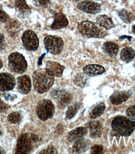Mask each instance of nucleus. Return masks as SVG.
Returning <instances> with one entry per match:
<instances>
[{"mask_svg": "<svg viewBox=\"0 0 135 154\" xmlns=\"http://www.w3.org/2000/svg\"><path fill=\"white\" fill-rule=\"evenodd\" d=\"M58 152L56 150V149L51 145V146H49L46 149L42 150L41 152H39V153H57Z\"/></svg>", "mask_w": 135, "mask_h": 154, "instance_id": "obj_34", "label": "nucleus"}, {"mask_svg": "<svg viewBox=\"0 0 135 154\" xmlns=\"http://www.w3.org/2000/svg\"><path fill=\"white\" fill-rule=\"evenodd\" d=\"M96 23L105 29H110L115 27V24L112 19L107 15H99L96 18Z\"/></svg>", "mask_w": 135, "mask_h": 154, "instance_id": "obj_20", "label": "nucleus"}, {"mask_svg": "<svg viewBox=\"0 0 135 154\" xmlns=\"http://www.w3.org/2000/svg\"><path fill=\"white\" fill-rule=\"evenodd\" d=\"M8 108H9V106L0 99V111H1V112H4V111L6 110Z\"/></svg>", "mask_w": 135, "mask_h": 154, "instance_id": "obj_37", "label": "nucleus"}, {"mask_svg": "<svg viewBox=\"0 0 135 154\" xmlns=\"http://www.w3.org/2000/svg\"><path fill=\"white\" fill-rule=\"evenodd\" d=\"M80 107H81V104L80 103H76L70 106L66 112V118L68 119H72L78 112L79 109H80Z\"/></svg>", "mask_w": 135, "mask_h": 154, "instance_id": "obj_27", "label": "nucleus"}, {"mask_svg": "<svg viewBox=\"0 0 135 154\" xmlns=\"http://www.w3.org/2000/svg\"><path fill=\"white\" fill-rule=\"evenodd\" d=\"M3 67V62L1 59H0V69Z\"/></svg>", "mask_w": 135, "mask_h": 154, "instance_id": "obj_42", "label": "nucleus"}, {"mask_svg": "<svg viewBox=\"0 0 135 154\" xmlns=\"http://www.w3.org/2000/svg\"><path fill=\"white\" fill-rule=\"evenodd\" d=\"M46 68L52 72L55 76L61 77L64 69V66L58 63L49 61L46 63Z\"/></svg>", "mask_w": 135, "mask_h": 154, "instance_id": "obj_16", "label": "nucleus"}, {"mask_svg": "<svg viewBox=\"0 0 135 154\" xmlns=\"http://www.w3.org/2000/svg\"><path fill=\"white\" fill-rule=\"evenodd\" d=\"M134 67H135V65H134Z\"/></svg>", "mask_w": 135, "mask_h": 154, "instance_id": "obj_46", "label": "nucleus"}, {"mask_svg": "<svg viewBox=\"0 0 135 154\" xmlns=\"http://www.w3.org/2000/svg\"><path fill=\"white\" fill-rule=\"evenodd\" d=\"M33 84L37 92L43 94L53 85L55 75L48 69H39L33 74Z\"/></svg>", "mask_w": 135, "mask_h": 154, "instance_id": "obj_1", "label": "nucleus"}, {"mask_svg": "<svg viewBox=\"0 0 135 154\" xmlns=\"http://www.w3.org/2000/svg\"><path fill=\"white\" fill-rule=\"evenodd\" d=\"M135 57V50L130 47L123 48L120 54V58L123 61L128 63L131 62Z\"/></svg>", "mask_w": 135, "mask_h": 154, "instance_id": "obj_22", "label": "nucleus"}, {"mask_svg": "<svg viewBox=\"0 0 135 154\" xmlns=\"http://www.w3.org/2000/svg\"><path fill=\"white\" fill-rule=\"evenodd\" d=\"M88 132V129L86 127H78L71 131L68 135V140L70 142H74L78 139L83 138Z\"/></svg>", "mask_w": 135, "mask_h": 154, "instance_id": "obj_19", "label": "nucleus"}, {"mask_svg": "<svg viewBox=\"0 0 135 154\" xmlns=\"http://www.w3.org/2000/svg\"><path fill=\"white\" fill-rule=\"evenodd\" d=\"M78 9L83 12L90 14H97L101 11V5L92 1H83L77 5Z\"/></svg>", "mask_w": 135, "mask_h": 154, "instance_id": "obj_10", "label": "nucleus"}, {"mask_svg": "<svg viewBox=\"0 0 135 154\" xmlns=\"http://www.w3.org/2000/svg\"><path fill=\"white\" fill-rule=\"evenodd\" d=\"M16 84L14 76L8 73L0 74V91L5 92L12 90Z\"/></svg>", "mask_w": 135, "mask_h": 154, "instance_id": "obj_9", "label": "nucleus"}, {"mask_svg": "<svg viewBox=\"0 0 135 154\" xmlns=\"http://www.w3.org/2000/svg\"><path fill=\"white\" fill-rule=\"evenodd\" d=\"M44 43L48 52L54 55L60 54L63 49L64 42L61 38L49 35L45 38Z\"/></svg>", "mask_w": 135, "mask_h": 154, "instance_id": "obj_6", "label": "nucleus"}, {"mask_svg": "<svg viewBox=\"0 0 135 154\" xmlns=\"http://www.w3.org/2000/svg\"><path fill=\"white\" fill-rule=\"evenodd\" d=\"M21 40L24 47L28 51H36L39 46V39L36 34L31 30L25 31L22 35Z\"/></svg>", "mask_w": 135, "mask_h": 154, "instance_id": "obj_7", "label": "nucleus"}, {"mask_svg": "<svg viewBox=\"0 0 135 154\" xmlns=\"http://www.w3.org/2000/svg\"><path fill=\"white\" fill-rule=\"evenodd\" d=\"M111 127L117 134L129 136L135 129V121L126 117L118 116L113 119Z\"/></svg>", "mask_w": 135, "mask_h": 154, "instance_id": "obj_3", "label": "nucleus"}, {"mask_svg": "<svg viewBox=\"0 0 135 154\" xmlns=\"http://www.w3.org/2000/svg\"><path fill=\"white\" fill-rule=\"evenodd\" d=\"M46 55V54H43V55H42L40 57H39V61H38V65H41V64H42V59H43V58L45 57V56Z\"/></svg>", "mask_w": 135, "mask_h": 154, "instance_id": "obj_38", "label": "nucleus"}, {"mask_svg": "<svg viewBox=\"0 0 135 154\" xmlns=\"http://www.w3.org/2000/svg\"><path fill=\"white\" fill-rule=\"evenodd\" d=\"M6 47L5 37L2 34H0V51L3 50Z\"/></svg>", "mask_w": 135, "mask_h": 154, "instance_id": "obj_36", "label": "nucleus"}, {"mask_svg": "<svg viewBox=\"0 0 135 154\" xmlns=\"http://www.w3.org/2000/svg\"><path fill=\"white\" fill-rule=\"evenodd\" d=\"M68 25V21L66 16L61 13H58L55 14V20L52 25L51 26V28L53 30L60 29Z\"/></svg>", "mask_w": 135, "mask_h": 154, "instance_id": "obj_14", "label": "nucleus"}, {"mask_svg": "<svg viewBox=\"0 0 135 154\" xmlns=\"http://www.w3.org/2000/svg\"><path fill=\"white\" fill-rule=\"evenodd\" d=\"M131 96V92L116 91L111 96L109 100L113 105H119L127 100Z\"/></svg>", "mask_w": 135, "mask_h": 154, "instance_id": "obj_12", "label": "nucleus"}, {"mask_svg": "<svg viewBox=\"0 0 135 154\" xmlns=\"http://www.w3.org/2000/svg\"><path fill=\"white\" fill-rule=\"evenodd\" d=\"M66 92V91L64 89H56L52 91V96L53 98L55 99H60L64 94Z\"/></svg>", "mask_w": 135, "mask_h": 154, "instance_id": "obj_30", "label": "nucleus"}, {"mask_svg": "<svg viewBox=\"0 0 135 154\" xmlns=\"http://www.w3.org/2000/svg\"><path fill=\"white\" fill-rule=\"evenodd\" d=\"M35 143L32 139L31 134H22L17 142L16 153H28L33 148V143Z\"/></svg>", "mask_w": 135, "mask_h": 154, "instance_id": "obj_8", "label": "nucleus"}, {"mask_svg": "<svg viewBox=\"0 0 135 154\" xmlns=\"http://www.w3.org/2000/svg\"><path fill=\"white\" fill-rule=\"evenodd\" d=\"M35 5L39 7L48 8L51 6L50 0H33Z\"/></svg>", "mask_w": 135, "mask_h": 154, "instance_id": "obj_31", "label": "nucleus"}, {"mask_svg": "<svg viewBox=\"0 0 135 154\" xmlns=\"http://www.w3.org/2000/svg\"><path fill=\"white\" fill-rule=\"evenodd\" d=\"M132 31H133V32L135 35V25H134L132 27Z\"/></svg>", "mask_w": 135, "mask_h": 154, "instance_id": "obj_41", "label": "nucleus"}, {"mask_svg": "<svg viewBox=\"0 0 135 154\" xmlns=\"http://www.w3.org/2000/svg\"><path fill=\"white\" fill-rule=\"evenodd\" d=\"M14 7L18 16L22 18L28 16L31 13V8L27 5L25 0H16Z\"/></svg>", "mask_w": 135, "mask_h": 154, "instance_id": "obj_13", "label": "nucleus"}, {"mask_svg": "<svg viewBox=\"0 0 135 154\" xmlns=\"http://www.w3.org/2000/svg\"><path fill=\"white\" fill-rule=\"evenodd\" d=\"M87 79H88V78L85 75V74L80 73L74 77V82L76 85H77V86L80 88H83L86 83Z\"/></svg>", "mask_w": 135, "mask_h": 154, "instance_id": "obj_28", "label": "nucleus"}, {"mask_svg": "<svg viewBox=\"0 0 135 154\" xmlns=\"http://www.w3.org/2000/svg\"><path fill=\"white\" fill-rule=\"evenodd\" d=\"M105 110V104L103 102H99L95 105L91 109L89 112L90 119H95L101 116L104 112Z\"/></svg>", "mask_w": 135, "mask_h": 154, "instance_id": "obj_23", "label": "nucleus"}, {"mask_svg": "<svg viewBox=\"0 0 135 154\" xmlns=\"http://www.w3.org/2000/svg\"><path fill=\"white\" fill-rule=\"evenodd\" d=\"M21 115L18 112H14L11 113L8 116V121L13 124H18L21 121Z\"/></svg>", "mask_w": 135, "mask_h": 154, "instance_id": "obj_29", "label": "nucleus"}, {"mask_svg": "<svg viewBox=\"0 0 135 154\" xmlns=\"http://www.w3.org/2000/svg\"><path fill=\"white\" fill-rule=\"evenodd\" d=\"M90 142L84 139H80L75 140L73 146V152L76 153H81L86 152L89 147Z\"/></svg>", "mask_w": 135, "mask_h": 154, "instance_id": "obj_17", "label": "nucleus"}, {"mask_svg": "<svg viewBox=\"0 0 135 154\" xmlns=\"http://www.w3.org/2000/svg\"><path fill=\"white\" fill-rule=\"evenodd\" d=\"M103 50L109 56L115 57L118 52V46L113 42H106L103 45Z\"/></svg>", "mask_w": 135, "mask_h": 154, "instance_id": "obj_21", "label": "nucleus"}, {"mask_svg": "<svg viewBox=\"0 0 135 154\" xmlns=\"http://www.w3.org/2000/svg\"><path fill=\"white\" fill-rule=\"evenodd\" d=\"M2 132H1V131H0V135H2Z\"/></svg>", "mask_w": 135, "mask_h": 154, "instance_id": "obj_44", "label": "nucleus"}, {"mask_svg": "<svg viewBox=\"0 0 135 154\" xmlns=\"http://www.w3.org/2000/svg\"><path fill=\"white\" fill-rule=\"evenodd\" d=\"M18 82V90L23 94H27L31 90V84L30 78L27 75H24L20 76L17 79Z\"/></svg>", "mask_w": 135, "mask_h": 154, "instance_id": "obj_11", "label": "nucleus"}, {"mask_svg": "<svg viewBox=\"0 0 135 154\" xmlns=\"http://www.w3.org/2000/svg\"><path fill=\"white\" fill-rule=\"evenodd\" d=\"M117 13L122 21L126 23H130L134 20V15L127 10H120L117 11Z\"/></svg>", "mask_w": 135, "mask_h": 154, "instance_id": "obj_24", "label": "nucleus"}, {"mask_svg": "<svg viewBox=\"0 0 135 154\" xmlns=\"http://www.w3.org/2000/svg\"><path fill=\"white\" fill-rule=\"evenodd\" d=\"M5 153V152L4 151V150L1 147H0V153L2 154V153Z\"/></svg>", "mask_w": 135, "mask_h": 154, "instance_id": "obj_40", "label": "nucleus"}, {"mask_svg": "<svg viewBox=\"0 0 135 154\" xmlns=\"http://www.w3.org/2000/svg\"><path fill=\"white\" fill-rule=\"evenodd\" d=\"M87 127L90 130V137L91 138H98L102 134V125L99 121H91L86 125Z\"/></svg>", "mask_w": 135, "mask_h": 154, "instance_id": "obj_18", "label": "nucleus"}, {"mask_svg": "<svg viewBox=\"0 0 135 154\" xmlns=\"http://www.w3.org/2000/svg\"><path fill=\"white\" fill-rule=\"evenodd\" d=\"M78 30L82 35L88 38H103L107 35L105 29L98 24L90 21H83L78 26Z\"/></svg>", "mask_w": 135, "mask_h": 154, "instance_id": "obj_2", "label": "nucleus"}, {"mask_svg": "<svg viewBox=\"0 0 135 154\" xmlns=\"http://www.w3.org/2000/svg\"><path fill=\"white\" fill-rule=\"evenodd\" d=\"M9 19V16L4 11L1 10L0 11V21L2 23H5L8 21Z\"/></svg>", "mask_w": 135, "mask_h": 154, "instance_id": "obj_35", "label": "nucleus"}, {"mask_svg": "<svg viewBox=\"0 0 135 154\" xmlns=\"http://www.w3.org/2000/svg\"><path fill=\"white\" fill-rule=\"evenodd\" d=\"M8 66L13 72L23 74L27 70V62L21 54L16 52L8 57Z\"/></svg>", "mask_w": 135, "mask_h": 154, "instance_id": "obj_4", "label": "nucleus"}, {"mask_svg": "<svg viewBox=\"0 0 135 154\" xmlns=\"http://www.w3.org/2000/svg\"><path fill=\"white\" fill-rule=\"evenodd\" d=\"M74 1H79V0H74Z\"/></svg>", "mask_w": 135, "mask_h": 154, "instance_id": "obj_45", "label": "nucleus"}, {"mask_svg": "<svg viewBox=\"0 0 135 154\" xmlns=\"http://www.w3.org/2000/svg\"><path fill=\"white\" fill-rule=\"evenodd\" d=\"M6 30L9 32L11 36L16 35L17 33L20 31V24L14 20H11L6 24Z\"/></svg>", "mask_w": 135, "mask_h": 154, "instance_id": "obj_25", "label": "nucleus"}, {"mask_svg": "<svg viewBox=\"0 0 135 154\" xmlns=\"http://www.w3.org/2000/svg\"><path fill=\"white\" fill-rule=\"evenodd\" d=\"M103 153V149L102 146L99 145H95L93 147H92L91 150V153L93 154H101Z\"/></svg>", "mask_w": 135, "mask_h": 154, "instance_id": "obj_32", "label": "nucleus"}, {"mask_svg": "<svg viewBox=\"0 0 135 154\" xmlns=\"http://www.w3.org/2000/svg\"><path fill=\"white\" fill-rule=\"evenodd\" d=\"M72 99L73 97L70 94L65 92L62 97L60 99H59L58 107L61 109H64L71 103Z\"/></svg>", "mask_w": 135, "mask_h": 154, "instance_id": "obj_26", "label": "nucleus"}, {"mask_svg": "<svg viewBox=\"0 0 135 154\" xmlns=\"http://www.w3.org/2000/svg\"><path fill=\"white\" fill-rule=\"evenodd\" d=\"M126 115L130 118L135 119V105L129 107L126 110Z\"/></svg>", "mask_w": 135, "mask_h": 154, "instance_id": "obj_33", "label": "nucleus"}, {"mask_svg": "<svg viewBox=\"0 0 135 154\" xmlns=\"http://www.w3.org/2000/svg\"><path fill=\"white\" fill-rule=\"evenodd\" d=\"M1 10H2V6L0 5V11H1Z\"/></svg>", "mask_w": 135, "mask_h": 154, "instance_id": "obj_43", "label": "nucleus"}, {"mask_svg": "<svg viewBox=\"0 0 135 154\" xmlns=\"http://www.w3.org/2000/svg\"><path fill=\"white\" fill-rule=\"evenodd\" d=\"M124 38H128L129 39V41H131V37H130V36H123L121 37L120 39H123Z\"/></svg>", "mask_w": 135, "mask_h": 154, "instance_id": "obj_39", "label": "nucleus"}, {"mask_svg": "<svg viewBox=\"0 0 135 154\" xmlns=\"http://www.w3.org/2000/svg\"><path fill=\"white\" fill-rule=\"evenodd\" d=\"M83 72L89 76L98 75L105 72V68L99 64H89L84 66L83 69Z\"/></svg>", "mask_w": 135, "mask_h": 154, "instance_id": "obj_15", "label": "nucleus"}, {"mask_svg": "<svg viewBox=\"0 0 135 154\" xmlns=\"http://www.w3.org/2000/svg\"><path fill=\"white\" fill-rule=\"evenodd\" d=\"M55 113V106L52 101L47 99L42 100L36 106L38 117L43 121L52 118Z\"/></svg>", "mask_w": 135, "mask_h": 154, "instance_id": "obj_5", "label": "nucleus"}]
</instances>
